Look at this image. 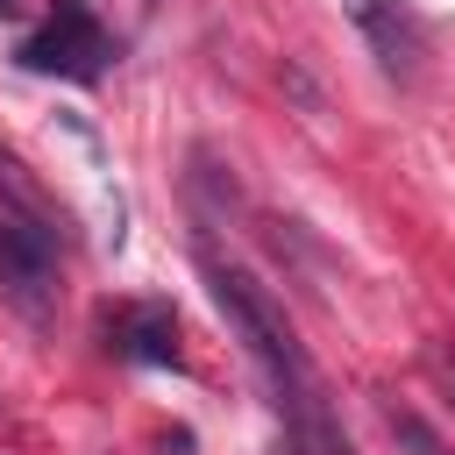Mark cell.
<instances>
[{
  "label": "cell",
  "mask_w": 455,
  "mask_h": 455,
  "mask_svg": "<svg viewBox=\"0 0 455 455\" xmlns=\"http://www.w3.org/2000/svg\"><path fill=\"white\" fill-rule=\"evenodd\" d=\"M107 57H114V36L92 21L85 0H57V14L21 43V64H28V71H57V78H78V85L100 78Z\"/></svg>",
  "instance_id": "cell-2"
},
{
  "label": "cell",
  "mask_w": 455,
  "mask_h": 455,
  "mask_svg": "<svg viewBox=\"0 0 455 455\" xmlns=\"http://www.w3.org/2000/svg\"><path fill=\"white\" fill-rule=\"evenodd\" d=\"M0 213H7L14 228L43 235L50 249L64 242V206H57V199L43 192V178H36V171H28V164H21V156H14L7 142H0Z\"/></svg>",
  "instance_id": "cell-5"
},
{
  "label": "cell",
  "mask_w": 455,
  "mask_h": 455,
  "mask_svg": "<svg viewBox=\"0 0 455 455\" xmlns=\"http://www.w3.org/2000/svg\"><path fill=\"white\" fill-rule=\"evenodd\" d=\"M377 412H384V434L398 441V455H455V448H448V441H441L412 405H377Z\"/></svg>",
  "instance_id": "cell-7"
},
{
  "label": "cell",
  "mask_w": 455,
  "mask_h": 455,
  "mask_svg": "<svg viewBox=\"0 0 455 455\" xmlns=\"http://www.w3.org/2000/svg\"><path fill=\"white\" fill-rule=\"evenodd\" d=\"M50 242L43 235H28V228H14L7 213H0V291L28 313V320H43L50 313Z\"/></svg>",
  "instance_id": "cell-4"
},
{
  "label": "cell",
  "mask_w": 455,
  "mask_h": 455,
  "mask_svg": "<svg viewBox=\"0 0 455 455\" xmlns=\"http://www.w3.org/2000/svg\"><path fill=\"white\" fill-rule=\"evenodd\" d=\"M0 14H21V0H0Z\"/></svg>",
  "instance_id": "cell-9"
},
{
  "label": "cell",
  "mask_w": 455,
  "mask_h": 455,
  "mask_svg": "<svg viewBox=\"0 0 455 455\" xmlns=\"http://www.w3.org/2000/svg\"><path fill=\"white\" fill-rule=\"evenodd\" d=\"M341 7H348V14H355V28L370 36V50H377L384 78L412 85V78H419V57H427V21H419L405 0H341Z\"/></svg>",
  "instance_id": "cell-3"
},
{
  "label": "cell",
  "mask_w": 455,
  "mask_h": 455,
  "mask_svg": "<svg viewBox=\"0 0 455 455\" xmlns=\"http://www.w3.org/2000/svg\"><path fill=\"white\" fill-rule=\"evenodd\" d=\"M107 334H114V355H128V363H178V320H171L164 299L121 306L107 320Z\"/></svg>",
  "instance_id": "cell-6"
},
{
  "label": "cell",
  "mask_w": 455,
  "mask_h": 455,
  "mask_svg": "<svg viewBox=\"0 0 455 455\" xmlns=\"http://www.w3.org/2000/svg\"><path fill=\"white\" fill-rule=\"evenodd\" d=\"M206 291H213V306L228 313V327L242 334V348L256 355V370H263V384H270V405H277V419H284V441H291L299 455H355L348 427L334 419L327 377L313 370V355H306V341L291 334V320L277 313V299H270L249 270L213 263V256H206Z\"/></svg>",
  "instance_id": "cell-1"
},
{
  "label": "cell",
  "mask_w": 455,
  "mask_h": 455,
  "mask_svg": "<svg viewBox=\"0 0 455 455\" xmlns=\"http://www.w3.org/2000/svg\"><path fill=\"white\" fill-rule=\"evenodd\" d=\"M427 370H434V377H441V391L455 398V355H448V348H427Z\"/></svg>",
  "instance_id": "cell-8"
}]
</instances>
